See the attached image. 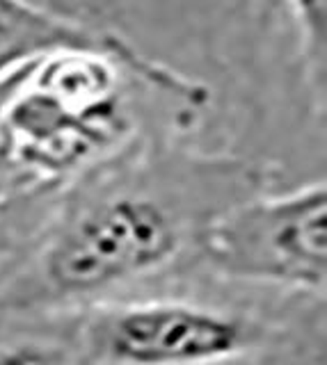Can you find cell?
Here are the masks:
<instances>
[{
    "label": "cell",
    "mask_w": 327,
    "mask_h": 365,
    "mask_svg": "<svg viewBox=\"0 0 327 365\" xmlns=\"http://www.w3.org/2000/svg\"><path fill=\"white\" fill-rule=\"evenodd\" d=\"M281 187L263 163L193 137L146 135L46 190L0 260V327L49 331L197 269L220 217Z\"/></svg>",
    "instance_id": "1"
},
{
    "label": "cell",
    "mask_w": 327,
    "mask_h": 365,
    "mask_svg": "<svg viewBox=\"0 0 327 365\" xmlns=\"http://www.w3.org/2000/svg\"><path fill=\"white\" fill-rule=\"evenodd\" d=\"M325 297L193 272L53 324L69 365H261L327 351Z\"/></svg>",
    "instance_id": "2"
},
{
    "label": "cell",
    "mask_w": 327,
    "mask_h": 365,
    "mask_svg": "<svg viewBox=\"0 0 327 365\" xmlns=\"http://www.w3.org/2000/svg\"><path fill=\"white\" fill-rule=\"evenodd\" d=\"M197 272L243 288L327 297L325 178L236 203L206 233Z\"/></svg>",
    "instance_id": "3"
},
{
    "label": "cell",
    "mask_w": 327,
    "mask_h": 365,
    "mask_svg": "<svg viewBox=\"0 0 327 365\" xmlns=\"http://www.w3.org/2000/svg\"><path fill=\"white\" fill-rule=\"evenodd\" d=\"M117 37L115 30L32 0H0V80L58 51L108 46Z\"/></svg>",
    "instance_id": "4"
},
{
    "label": "cell",
    "mask_w": 327,
    "mask_h": 365,
    "mask_svg": "<svg viewBox=\"0 0 327 365\" xmlns=\"http://www.w3.org/2000/svg\"><path fill=\"white\" fill-rule=\"evenodd\" d=\"M300 30L302 60L309 91L325 101V19L327 0H286Z\"/></svg>",
    "instance_id": "5"
},
{
    "label": "cell",
    "mask_w": 327,
    "mask_h": 365,
    "mask_svg": "<svg viewBox=\"0 0 327 365\" xmlns=\"http://www.w3.org/2000/svg\"><path fill=\"white\" fill-rule=\"evenodd\" d=\"M60 359V345L49 331L0 327V365H53Z\"/></svg>",
    "instance_id": "6"
},
{
    "label": "cell",
    "mask_w": 327,
    "mask_h": 365,
    "mask_svg": "<svg viewBox=\"0 0 327 365\" xmlns=\"http://www.w3.org/2000/svg\"><path fill=\"white\" fill-rule=\"evenodd\" d=\"M16 224V194L0 192V254L9 245Z\"/></svg>",
    "instance_id": "7"
},
{
    "label": "cell",
    "mask_w": 327,
    "mask_h": 365,
    "mask_svg": "<svg viewBox=\"0 0 327 365\" xmlns=\"http://www.w3.org/2000/svg\"><path fill=\"white\" fill-rule=\"evenodd\" d=\"M325 351H313V354H298V356H286L277 361H268L261 365H325Z\"/></svg>",
    "instance_id": "8"
},
{
    "label": "cell",
    "mask_w": 327,
    "mask_h": 365,
    "mask_svg": "<svg viewBox=\"0 0 327 365\" xmlns=\"http://www.w3.org/2000/svg\"><path fill=\"white\" fill-rule=\"evenodd\" d=\"M53 365H69V363H66V361H64V359H60V361H55V363H53Z\"/></svg>",
    "instance_id": "9"
}]
</instances>
